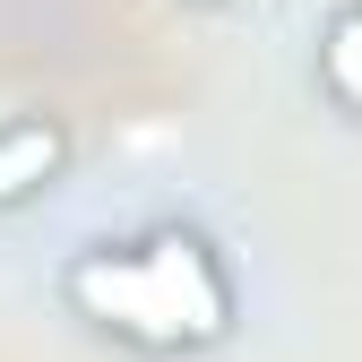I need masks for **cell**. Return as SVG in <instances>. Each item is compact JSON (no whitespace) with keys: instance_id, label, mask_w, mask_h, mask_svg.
I'll list each match as a JSON object with an SVG mask.
<instances>
[{"instance_id":"6da1fadb","label":"cell","mask_w":362,"mask_h":362,"mask_svg":"<svg viewBox=\"0 0 362 362\" xmlns=\"http://www.w3.org/2000/svg\"><path fill=\"white\" fill-rule=\"evenodd\" d=\"M69 302L86 310L95 328L129 337V345H156V354H181V345H216L233 328V285L199 233H164L147 242H104L69 259Z\"/></svg>"},{"instance_id":"7a4b0ae2","label":"cell","mask_w":362,"mask_h":362,"mask_svg":"<svg viewBox=\"0 0 362 362\" xmlns=\"http://www.w3.org/2000/svg\"><path fill=\"white\" fill-rule=\"evenodd\" d=\"M61 173V129L52 121H9L0 129V207L26 199L35 181H52Z\"/></svg>"},{"instance_id":"3957f363","label":"cell","mask_w":362,"mask_h":362,"mask_svg":"<svg viewBox=\"0 0 362 362\" xmlns=\"http://www.w3.org/2000/svg\"><path fill=\"white\" fill-rule=\"evenodd\" d=\"M320 78L345 112H362V9H337L328 35H320Z\"/></svg>"}]
</instances>
